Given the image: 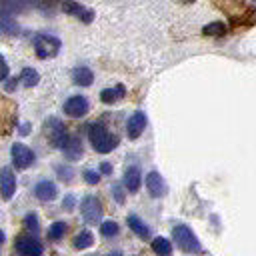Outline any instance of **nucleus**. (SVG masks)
Masks as SVG:
<instances>
[{"instance_id":"nucleus-7","label":"nucleus","mask_w":256,"mask_h":256,"mask_svg":"<svg viewBox=\"0 0 256 256\" xmlns=\"http://www.w3.org/2000/svg\"><path fill=\"white\" fill-rule=\"evenodd\" d=\"M80 212L86 224H98L102 220V204L96 196H86L80 202Z\"/></svg>"},{"instance_id":"nucleus-37","label":"nucleus","mask_w":256,"mask_h":256,"mask_svg":"<svg viewBox=\"0 0 256 256\" xmlns=\"http://www.w3.org/2000/svg\"><path fill=\"white\" fill-rule=\"evenodd\" d=\"M108 256H122V254H120V252H110Z\"/></svg>"},{"instance_id":"nucleus-28","label":"nucleus","mask_w":256,"mask_h":256,"mask_svg":"<svg viewBox=\"0 0 256 256\" xmlns=\"http://www.w3.org/2000/svg\"><path fill=\"white\" fill-rule=\"evenodd\" d=\"M56 174H58V178L64 180V182H70V180L74 178V170H72L70 166H64V164H58V166H56Z\"/></svg>"},{"instance_id":"nucleus-6","label":"nucleus","mask_w":256,"mask_h":256,"mask_svg":"<svg viewBox=\"0 0 256 256\" xmlns=\"http://www.w3.org/2000/svg\"><path fill=\"white\" fill-rule=\"evenodd\" d=\"M10 156H12V164H14L18 170H26V168L32 166L34 160H36V154H34L26 144H20V142L12 144Z\"/></svg>"},{"instance_id":"nucleus-20","label":"nucleus","mask_w":256,"mask_h":256,"mask_svg":"<svg viewBox=\"0 0 256 256\" xmlns=\"http://www.w3.org/2000/svg\"><path fill=\"white\" fill-rule=\"evenodd\" d=\"M124 86H114V88H104L100 92V100L104 104H112V102H118L122 96H124Z\"/></svg>"},{"instance_id":"nucleus-21","label":"nucleus","mask_w":256,"mask_h":256,"mask_svg":"<svg viewBox=\"0 0 256 256\" xmlns=\"http://www.w3.org/2000/svg\"><path fill=\"white\" fill-rule=\"evenodd\" d=\"M92 242H94L92 232H90V230H80V232L74 236V240H72V248H76V250H84V248H90Z\"/></svg>"},{"instance_id":"nucleus-2","label":"nucleus","mask_w":256,"mask_h":256,"mask_svg":"<svg viewBox=\"0 0 256 256\" xmlns=\"http://www.w3.org/2000/svg\"><path fill=\"white\" fill-rule=\"evenodd\" d=\"M172 236H174L176 246H178L180 250H184V252H194V254H196V252L202 250L198 238L194 236V232H192L186 224H176V226L172 228Z\"/></svg>"},{"instance_id":"nucleus-12","label":"nucleus","mask_w":256,"mask_h":256,"mask_svg":"<svg viewBox=\"0 0 256 256\" xmlns=\"http://www.w3.org/2000/svg\"><path fill=\"white\" fill-rule=\"evenodd\" d=\"M146 128V114L142 110L134 112L130 118H128V124H126V134L130 140H136Z\"/></svg>"},{"instance_id":"nucleus-14","label":"nucleus","mask_w":256,"mask_h":256,"mask_svg":"<svg viewBox=\"0 0 256 256\" xmlns=\"http://www.w3.org/2000/svg\"><path fill=\"white\" fill-rule=\"evenodd\" d=\"M146 188H148L150 196H154V198H160V196L166 194V182H164V178L156 170L148 172V176H146Z\"/></svg>"},{"instance_id":"nucleus-34","label":"nucleus","mask_w":256,"mask_h":256,"mask_svg":"<svg viewBox=\"0 0 256 256\" xmlns=\"http://www.w3.org/2000/svg\"><path fill=\"white\" fill-rule=\"evenodd\" d=\"M100 172H102V174H110V172H112V164L102 162V164H100Z\"/></svg>"},{"instance_id":"nucleus-35","label":"nucleus","mask_w":256,"mask_h":256,"mask_svg":"<svg viewBox=\"0 0 256 256\" xmlns=\"http://www.w3.org/2000/svg\"><path fill=\"white\" fill-rule=\"evenodd\" d=\"M28 128H30L28 124H22V128H20V134H28Z\"/></svg>"},{"instance_id":"nucleus-13","label":"nucleus","mask_w":256,"mask_h":256,"mask_svg":"<svg viewBox=\"0 0 256 256\" xmlns=\"http://www.w3.org/2000/svg\"><path fill=\"white\" fill-rule=\"evenodd\" d=\"M34 196L40 202H52L58 196V188H56V184L52 180H40L34 186Z\"/></svg>"},{"instance_id":"nucleus-18","label":"nucleus","mask_w":256,"mask_h":256,"mask_svg":"<svg viewBox=\"0 0 256 256\" xmlns=\"http://www.w3.org/2000/svg\"><path fill=\"white\" fill-rule=\"evenodd\" d=\"M128 228L136 234V236H140V238H148L150 236V228L144 224V220L142 218H138L136 214H130L128 216Z\"/></svg>"},{"instance_id":"nucleus-1","label":"nucleus","mask_w":256,"mask_h":256,"mask_svg":"<svg viewBox=\"0 0 256 256\" xmlns=\"http://www.w3.org/2000/svg\"><path fill=\"white\" fill-rule=\"evenodd\" d=\"M88 138H90V144L96 152L100 154H108L112 152L116 146H118V136L112 134L104 124H92L90 130H88Z\"/></svg>"},{"instance_id":"nucleus-8","label":"nucleus","mask_w":256,"mask_h":256,"mask_svg":"<svg viewBox=\"0 0 256 256\" xmlns=\"http://www.w3.org/2000/svg\"><path fill=\"white\" fill-rule=\"evenodd\" d=\"M12 14L14 12H24V10H28V8H44V10H48V8H52V4H54V0H0Z\"/></svg>"},{"instance_id":"nucleus-25","label":"nucleus","mask_w":256,"mask_h":256,"mask_svg":"<svg viewBox=\"0 0 256 256\" xmlns=\"http://www.w3.org/2000/svg\"><path fill=\"white\" fill-rule=\"evenodd\" d=\"M120 232V226L114 222V220H104L102 224H100V234L104 236V238H112V236H116Z\"/></svg>"},{"instance_id":"nucleus-22","label":"nucleus","mask_w":256,"mask_h":256,"mask_svg":"<svg viewBox=\"0 0 256 256\" xmlns=\"http://www.w3.org/2000/svg\"><path fill=\"white\" fill-rule=\"evenodd\" d=\"M152 250H154L158 256H170V254H172V244H170L166 238L158 236V238L152 240Z\"/></svg>"},{"instance_id":"nucleus-23","label":"nucleus","mask_w":256,"mask_h":256,"mask_svg":"<svg viewBox=\"0 0 256 256\" xmlns=\"http://www.w3.org/2000/svg\"><path fill=\"white\" fill-rule=\"evenodd\" d=\"M24 86H28V88H32V86H36L38 84V80H40V76H38V72L34 70V68H24L22 72H20V78H18Z\"/></svg>"},{"instance_id":"nucleus-36","label":"nucleus","mask_w":256,"mask_h":256,"mask_svg":"<svg viewBox=\"0 0 256 256\" xmlns=\"http://www.w3.org/2000/svg\"><path fill=\"white\" fill-rule=\"evenodd\" d=\"M4 238H6V236H4V232H2V230H0V244H2V242H4Z\"/></svg>"},{"instance_id":"nucleus-9","label":"nucleus","mask_w":256,"mask_h":256,"mask_svg":"<svg viewBox=\"0 0 256 256\" xmlns=\"http://www.w3.org/2000/svg\"><path fill=\"white\" fill-rule=\"evenodd\" d=\"M88 100L84 96H70L66 102H64V112L70 116V118H82L88 114Z\"/></svg>"},{"instance_id":"nucleus-33","label":"nucleus","mask_w":256,"mask_h":256,"mask_svg":"<svg viewBox=\"0 0 256 256\" xmlns=\"http://www.w3.org/2000/svg\"><path fill=\"white\" fill-rule=\"evenodd\" d=\"M16 84H18V80H16V78H10V82H6V84H4V88H6V92H12Z\"/></svg>"},{"instance_id":"nucleus-15","label":"nucleus","mask_w":256,"mask_h":256,"mask_svg":"<svg viewBox=\"0 0 256 256\" xmlns=\"http://www.w3.org/2000/svg\"><path fill=\"white\" fill-rule=\"evenodd\" d=\"M142 184V174H140V168L138 166H128L124 170V188L128 192H138Z\"/></svg>"},{"instance_id":"nucleus-31","label":"nucleus","mask_w":256,"mask_h":256,"mask_svg":"<svg viewBox=\"0 0 256 256\" xmlns=\"http://www.w3.org/2000/svg\"><path fill=\"white\" fill-rule=\"evenodd\" d=\"M76 206V198L72 196V194H68V196H64V200H62V208L66 210V212H70L72 208Z\"/></svg>"},{"instance_id":"nucleus-29","label":"nucleus","mask_w":256,"mask_h":256,"mask_svg":"<svg viewBox=\"0 0 256 256\" xmlns=\"http://www.w3.org/2000/svg\"><path fill=\"white\" fill-rule=\"evenodd\" d=\"M84 180H86V184H98L100 182V172H96V170H84Z\"/></svg>"},{"instance_id":"nucleus-5","label":"nucleus","mask_w":256,"mask_h":256,"mask_svg":"<svg viewBox=\"0 0 256 256\" xmlns=\"http://www.w3.org/2000/svg\"><path fill=\"white\" fill-rule=\"evenodd\" d=\"M14 246H16L20 256H42V252H44L42 242L34 234H20L16 238Z\"/></svg>"},{"instance_id":"nucleus-19","label":"nucleus","mask_w":256,"mask_h":256,"mask_svg":"<svg viewBox=\"0 0 256 256\" xmlns=\"http://www.w3.org/2000/svg\"><path fill=\"white\" fill-rule=\"evenodd\" d=\"M62 152H64V156L68 160H78L82 156V142H80V138L78 136H70V142L66 144V148Z\"/></svg>"},{"instance_id":"nucleus-3","label":"nucleus","mask_w":256,"mask_h":256,"mask_svg":"<svg viewBox=\"0 0 256 256\" xmlns=\"http://www.w3.org/2000/svg\"><path fill=\"white\" fill-rule=\"evenodd\" d=\"M32 42H34V50H36L38 58H52L60 50V40L52 34H46V32L36 34Z\"/></svg>"},{"instance_id":"nucleus-27","label":"nucleus","mask_w":256,"mask_h":256,"mask_svg":"<svg viewBox=\"0 0 256 256\" xmlns=\"http://www.w3.org/2000/svg\"><path fill=\"white\" fill-rule=\"evenodd\" d=\"M202 32L206 36H222V34H226V26L222 22H212V24H206Z\"/></svg>"},{"instance_id":"nucleus-16","label":"nucleus","mask_w":256,"mask_h":256,"mask_svg":"<svg viewBox=\"0 0 256 256\" xmlns=\"http://www.w3.org/2000/svg\"><path fill=\"white\" fill-rule=\"evenodd\" d=\"M0 32L2 34H18V24L12 18V12L0 2Z\"/></svg>"},{"instance_id":"nucleus-17","label":"nucleus","mask_w":256,"mask_h":256,"mask_svg":"<svg viewBox=\"0 0 256 256\" xmlns=\"http://www.w3.org/2000/svg\"><path fill=\"white\" fill-rule=\"evenodd\" d=\"M72 80H74V84H78V86H90L92 80H94V74H92V70L86 68V66H76V68L72 70Z\"/></svg>"},{"instance_id":"nucleus-11","label":"nucleus","mask_w":256,"mask_h":256,"mask_svg":"<svg viewBox=\"0 0 256 256\" xmlns=\"http://www.w3.org/2000/svg\"><path fill=\"white\" fill-rule=\"evenodd\" d=\"M62 10L66 12V14H70V16H74V18H78V20H82V22H92V16H94V12L92 10H88V8H84L82 4H78L76 0H64L62 2Z\"/></svg>"},{"instance_id":"nucleus-4","label":"nucleus","mask_w":256,"mask_h":256,"mask_svg":"<svg viewBox=\"0 0 256 256\" xmlns=\"http://www.w3.org/2000/svg\"><path fill=\"white\" fill-rule=\"evenodd\" d=\"M46 134H48V138H50V142H52L54 148L64 150L66 144L70 142V134H68L66 126L58 118H48L46 120Z\"/></svg>"},{"instance_id":"nucleus-26","label":"nucleus","mask_w":256,"mask_h":256,"mask_svg":"<svg viewBox=\"0 0 256 256\" xmlns=\"http://www.w3.org/2000/svg\"><path fill=\"white\" fill-rule=\"evenodd\" d=\"M24 226H26V230H28L30 234H34V236H36V232L40 230V222H38V216H36L34 212H28V214L24 216Z\"/></svg>"},{"instance_id":"nucleus-30","label":"nucleus","mask_w":256,"mask_h":256,"mask_svg":"<svg viewBox=\"0 0 256 256\" xmlns=\"http://www.w3.org/2000/svg\"><path fill=\"white\" fill-rule=\"evenodd\" d=\"M112 194H114V200H116L118 204L124 202V190H122L120 184H114V186H112Z\"/></svg>"},{"instance_id":"nucleus-24","label":"nucleus","mask_w":256,"mask_h":256,"mask_svg":"<svg viewBox=\"0 0 256 256\" xmlns=\"http://www.w3.org/2000/svg\"><path fill=\"white\" fill-rule=\"evenodd\" d=\"M66 230H68V224H66V222H62V220L52 222L50 228H48V238H50V240H60V238L66 234Z\"/></svg>"},{"instance_id":"nucleus-32","label":"nucleus","mask_w":256,"mask_h":256,"mask_svg":"<svg viewBox=\"0 0 256 256\" xmlns=\"http://www.w3.org/2000/svg\"><path fill=\"white\" fill-rule=\"evenodd\" d=\"M6 78H8V64H6L4 56L0 54V82H2V80H6Z\"/></svg>"},{"instance_id":"nucleus-10","label":"nucleus","mask_w":256,"mask_h":256,"mask_svg":"<svg viewBox=\"0 0 256 256\" xmlns=\"http://www.w3.org/2000/svg\"><path fill=\"white\" fill-rule=\"evenodd\" d=\"M16 192V176L10 166H4L0 170V194L4 200H10Z\"/></svg>"}]
</instances>
